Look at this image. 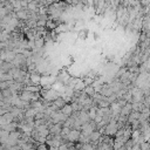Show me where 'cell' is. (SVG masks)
Here are the masks:
<instances>
[{
	"label": "cell",
	"instance_id": "7a4b0ae2",
	"mask_svg": "<svg viewBox=\"0 0 150 150\" xmlns=\"http://www.w3.org/2000/svg\"><path fill=\"white\" fill-rule=\"evenodd\" d=\"M69 137H70L71 139H76V138L79 137V131H71Z\"/></svg>",
	"mask_w": 150,
	"mask_h": 150
},
{
	"label": "cell",
	"instance_id": "3957f363",
	"mask_svg": "<svg viewBox=\"0 0 150 150\" xmlns=\"http://www.w3.org/2000/svg\"><path fill=\"white\" fill-rule=\"evenodd\" d=\"M18 18H20V19H25L26 18V13L25 12H18Z\"/></svg>",
	"mask_w": 150,
	"mask_h": 150
},
{
	"label": "cell",
	"instance_id": "6da1fadb",
	"mask_svg": "<svg viewBox=\"0 0 150 150\" xmlns=\"http://www.w3.org/2000/svg\"><path fill=\"white\" fill-rule=\"evenodd\" d=\"M30 80H32V82H33L34 84H38V83L41 82V77H40L39 75H36V74H32V75H30Z\"/></svg>",
	"mask_w": 150,
	"mask_h": 150
}]
</instances>
